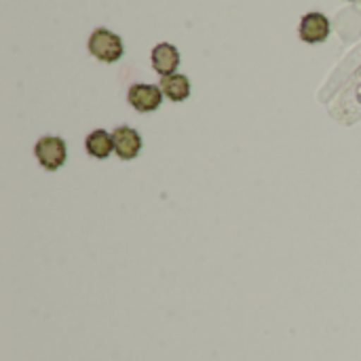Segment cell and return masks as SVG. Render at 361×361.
Instances as JSON below:
<instances>
[{"instance_id":"cell-5","label":"cell","mask_w":361,"mask_h":361,"mask_svg":"<svg viewBox=\"0 0 361 361\" xmlns=\"http://www.w3.org/2000/svg\"><path fill=\"white\" fill-rule=\"evenodd\" d=\"M330 34V21L322 13H309L300 21V38L309 44L324 42Z\"/></svg>"},{"instance_id":"cell-2","label":"cell","mask_w":361,"mask_h":361,"mask_svg":"<svg viewBox=\"0 0 361 361\" xmlns=\"http://www.w3.org/2000/svg\"><path fill=\"white\" fill-rule=\"evenodd\" d=\"M34 154L44 169L55 171L66 163V157H68L66 142L57 135H44L34 144Z\"/></svg>"},{"instance_id":"cell-1","label":"cell","mask_w":361,"mask_h":361,"mask_svg":"<svg viewBox=\"0 0 361 361\" xmlns=\"http://www.w3.org/2000/svg\"><path fill=\"white\" fill-rule=\"evenodd\" d=\"M89 51L95 59L112 63L116 59L123 57V40L104 27H97L91 36H89Z\"/></svg>"},{"instance_id":"cell-8","label":"cell","mask_w":361,"mask_h":361,"mask_svg":"<svg viewBox=\"0 0 361 361\" xmlns=\"http://www.w3.org/2000/svg\"><path fill=\"white\" fill-rule=\"evenodd\" d=\"M161 91L171 102H184L190 95V82L184 74H169L161 78Z\"/></svg>"},{"instance_id":"cell-7","label":"cell","mask_w":361,"mask_h":361,"mask_svg":"<svg viewBox=\"0 0 361 361\" xmlns=\"http://www.w3.org/2000/svg\"><path fill=\"white\" fill-rule=\"evenodd\" d=\"M85 148L93 159H108L114 152V137L104 129H95L87 135Z\"/></svg>"},{"instance_id":"cell-4","label":"cell","mask_w":361,"mask_h":361,"mask_svg":"<svg viewBox=\"0 0 361 361\" xmlns=\"http://www.w3.org/2000/svg\"><path fill=\"white\" fill-rule=\"evenodd\" d=\"M114 137V152L123 159V161H131L140 154L142 150V137L135 129L131 127H116L112 131Z\"/></svg>"},{"instance_id":"cell-6","label":"cell","mask_w":361,"mask_h":361,"mask_svg":"<svg viewBox=\"0 0 361 361\" xmlns=\"http://www.w3.org/2000/svg\"><path fill=\"white\" fill-rule=\"evenodd\" d=\"M152 68L161 74V76H169L176 72L178 63H180V53L173 44L169 42H161L152 49Z\"/></svg>"},{"instance_id":"cell-3","label":"cell","mask_w":361,"mask_h":361,"mask_svg":"<svg viewBox=\"0 0 361 361\" xmlns=\"http://www.w3.org/2000/svg\"><path fill=\"white\" fill-rule=\"evenodd\" d=\"M129 104L137 112H152L163 102V91L157 85H133L127 93Z\"/></svg>"}]
</instances>
